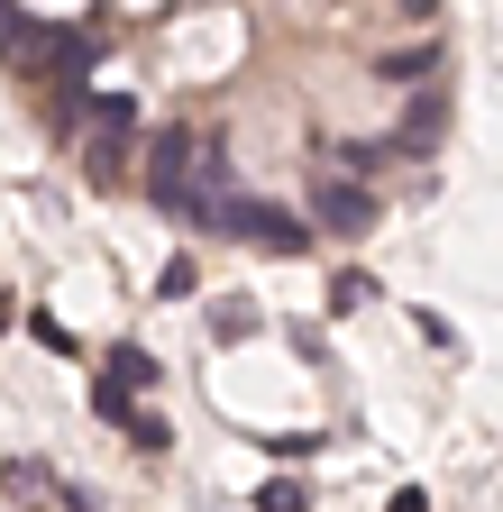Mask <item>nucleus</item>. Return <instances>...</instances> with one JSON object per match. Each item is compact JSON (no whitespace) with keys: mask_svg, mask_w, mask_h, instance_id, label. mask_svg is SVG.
Returning <instances> with one entry per match:
<instances>
[{"mask_svg":"<svg viewBox=\"0 0 503 512\" xmlns=\"http://www.w3.org/2000/svg\"><path fill=\"white\" fill-rule=\"evenodd\" d=\"M0 55H19V64H28V55H46V28H37V19H19V10H0Z\"/></svg>","mask_w":503,"mask_h":512,"instance_id":"7","label":"nucleus"},{"mask_svg":"<svg viewBox=\"0 0 503 512\" xmlns=\"http://www.w3.org/2000/svg\"><path fill=\"white\" fill-rule=\"evenodd\" d=\"M330 302H339V311H366V302H375V275H357V266H348V275L330 284Z\"/></svg>","mask_w":503,"mask_h":512,"instance_id":"9","label":"nucleus"},{"mask_svg":"<svg viewBox=\"0 0 503 512\" xmlns=\"http://www.w3.org/2000/svg\"><path fill=\"white\" fill-rule=\"evenodd\" d=\"M257 512H302V485H293V476H275V485L257 494Z\"/></svg>","mask_w":503,"mask_h":512,"instance_id":"11","label":"nucleus"},{"mask_svg":"<svg viewBox=\"0 0 503 512\" xmlns=\"http://www.w3.org/2000/svg\"><path fill=\"white\" fill-rule=\"evenodd\" d=\"M211 330L220 339H247V330H257V302H211Z\"/></svg>","mask_w":503,"mask_h":512,"instance_id":"8","label":"nucleus"},{"mask_svg":"<svg viewBox=\"0 0 503 512\" xmlns=\"http://www.w3.org/2000/svg\"><path fill=\"white\" fill-rule=\"evenodd\" d=\"M439 119H449V110H439V92H421V101H412V119H403V147H412V156H430V147H439Z\"/></svg>","mask_w":503,"mask_h":512,"instance_id":"5","label":"nucleus"},{"mask_svg":"<svg viewBox=\"0 0 503 512\" xmlns=\"http://www.w3.org/2000/svg\"><path fill=\"white\" fill-rule=\"evenodd\" d=\"M211 220H220L238 247H257V256H302V247H311V220H293V211H275V202H247V192H220Z\"/></svg>","mask_w":503,"mask_h":512,"instance_id":"2","label":"nucleus"},{"mask_svg":"<svg viewBox=\"0 0 503 512\" xmlns=\"http://www.w3.org/2000/svg\"><path fill=\"white\" fill-rule=\"evenodd\" d=\"M147 384H156V357H147V348H110L101 394H119V403H129V394H147Z\"/></svg>","mask_w":503,"mask_h":512,"instance_id":"4","label":"nucleus"},{"mask_svg":"<svg viewBox=\"0 0 503 512\" xmlns=\"http://www.w3.org/2000/svg\"><path fill=\"white\" fill-rule=\"evenodd\" d=\"M394 512H430V494H421V485H403V494H394Z\"/></svg>","mask_w":503,"mask_h":512,"instance_id":"12","label":"nucleus"},{"mask_svg":"<svg viewBox=\"0 0 503 512\" xmlns=\"http://www.w3.org/2000/svg\"><path fill=\"white\" fill-rule=\"evenodd\" d=\"M147 192H156L165 220H211V202L229 192V147H220V128H174V138H156Z\"/></svg>","mask_w":503,"mask_h":512,"instance_id":"1","label":"nucleus"},{"mask_svg":"<svg viewBox=\"0 0 503 512\" xmlns=\"http://www.w3.org/2000/svg\"><path fill=\"white\" fill-rule=\"evenodd\" d=\"M439 74V46L421 37V46H403V55H385V83H430Z\"/></svg>","mask_w":503,"mask_h":512,"instance_id":"6","label":"nucleus"},{"mask_svg":"<svg viewBox=\"0 0 503 512\" xmlns=\"http://www.w3.org/2000/svg\"><path fill=\"white\" fill-rule=\"evenodd\" d=\"M156 293H165V302H183V293H202V275H193V256H174V266L156 275Z\"/></svg>","mask_w":503,"mask_h":512,"instance_id":"10","label":"nucleus"},{"mask_svg":"<svg viewBox=\"0 0 503 512\" xmlns=\"http://www.w3.org/2000/svg\"><path fill=\"white\" fill-rule=\"evenodd\" d=\"M403 10H412V19H430V0H403Z\"/></svg>","mask_w":503,"mask_h":512,"instance_id":"13","label":"nucleus"},{"mask_svg":"<svg viewBox=\"0 0 503 512\" xmlns=\"http://www.w3.org/2000/svg\"><path fill=\"white\" fill-rule=\"evenodd\" d=\"M375 220H385V211H375L366 174H339V183H321V202H311V229H321V238H366Z\"/></svg>","mask_w":503,"mask_h":512,"instance_id":"3","label":"nucleus"}]
</instances>
